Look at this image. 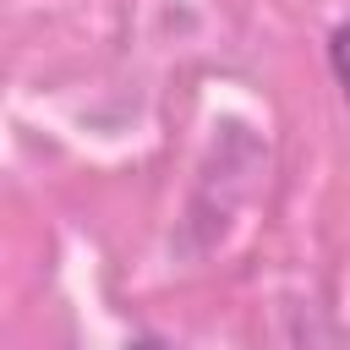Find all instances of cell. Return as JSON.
<instances>
[{"label":"cell","mask_w":350,"mask_h":350,"mask_svg":"<svg viewBox=\"0 0 350 350\" xmlns=\"http://www.w3.org/2000/svg\"><path fill=\"white\" fill-rule=\"evenodd\" d=\"M328 71H334V82H339V93L350 104V22L328 33Z\"/></svg>","instance_id":"cell-1"},{"label":"cell","mask_w":350,"mask_h":350,"mask_svg":"<svg viewBox=\"0 0 350 350\" xmlns=\"http://www.w3.org/2000/svg\"><path fill=\"white\" fill-rule=\"evenodd\" d=\"M126 350H170V345H159V339H131Z\"/></svg>","instance_id":"cell-2"}]
</instances>
